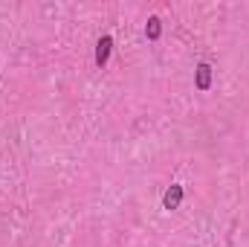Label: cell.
<instances>
[{
	"label": "cell",
	"instance_id": "6da1fadb",
	"mask_svg": "<svg viewBox=\"0 0 249 247\" xmlns=\"http://www.w3.org/2000/svg\"><path fill=\"white\" fill-rule=\"evenodd\" d=\"M212 64L209 62H200L197 64V70H194V87L200 90V93H206L209 87H212Z\"/></svg>",
	"mask_w": 249,
	"mask_h": 247
},
{
	"label": "cell",
	"instance_id": "7a4b0ae2",
	"mask_svg": "<svg viewBox=\"0 0 249 247\" xmlns=\"http://www.w3.org/2000/svg\"><path fill=\"white\" fill-rule=\"evenodd\" d=\"M110 53H113V35H102L96 41V64L105 67V64L110 62Z\"/></svg>",
	"mask_w": 249,
	"mask_h": 247
},
{
	"label": "cell",
	"instance_id": "3957f363",
	"mask_svg": "<svg viewBox=\"0 0 249 247\" xmlns=\"http://www.w3.org/2000/svg\"><path fill=\"white\" fill-rule=\"evenodd\" d=\"M183 198H186L183 186H180V184H171L168 189H165V195H162V206H165V209H177V206L183 204Z\"/></svg>",
	"mask_w": 249,
	"mask_h": 247
},
{
	"label": "cell",
	"instance_id": "277c9868",
	"mask_svg": "<svg viewBox=\"0 0 249 247\" xmlns=\"http://www.w3.org/2000/svg\"><path fill=\"white\" fill-rule=\"evenodd\" d=\"M145 35H148V41H160V38H162V21H160L157 15L148 18V23H145Z\"/></svg>",
	"mask_w": 249,
	"mask_h": 247
}]
</instances>
